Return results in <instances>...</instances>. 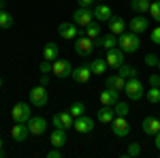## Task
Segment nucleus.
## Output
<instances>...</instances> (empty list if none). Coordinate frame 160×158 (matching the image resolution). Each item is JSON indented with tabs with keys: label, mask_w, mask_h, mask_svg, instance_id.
Listing matches in <instances>:
<instances>
[{
	"label": "nucleus",
	"mask_w": 160,
	"mask_h": 158,
	"mask_svg": "<svg viewBox=\"0 0 160 158\" xmlns=\"http://www.w3.org/2000/svg\"><path fill=\"white\" fill-rule=\"evenodd\" d=\"M118 47L126 51V54H135L137 49L141 47V41H139V34L137 32H122L120 37H118Z\"/></svg>",
	"instance_id": "f257e3e1"
},
{
	"label": "nucleus",
	"mask_w": 160,
	"mask_h": 158,
	"mask_svg": "<svg viewBox=\"0 0 160 158\" xmlns=\"http://www.w3.org/2000/svg\"><path fill=\"white\" fill-rule=\"evenodd\" d=\"M75 54L81 58H90L94 54V41L88 37H77L75 38Z\"/></svg>",
	"instance_id": "f03ea898"
},
{
	"label": "nucleus",
	"mask_w": 160,
	"mask_h": 158,
	"mask_svg": "<svg viewBox=\"0 0 160 158\" xmlns=\"http://www.w3.org/2000/svg\"><path fill=\"white\" fill-rule=\"evenodd\" d=\"M126 96L130 98V100H139V98H143V84H141V79L139 77H130V79H126Z\"/></svg>",
	"instance_id": "7ed1b4c3"
},
{
	"label": "nucleus",
	"mask_w": 160,
	"mask_h": 158,
	"mask_svg": "<svg viewBox=\"0 0 160 158\" xmlns=\"http://www.w3.org/2000/svg\"><path fill=\"white\" fill-rule=\"evenodd\" d=\"M105 60L109 64V69H120L124 62H126V51H122L120 47H113V49H107V56Z\"/></svg>",
	"instance_id": "20e7f679"
},
{
	"label": "nucleus",
	"mask_w": 160,
	"mask_h": 158,
	"mask_svg": "<svg viewBox=\"0 0 160 158\" xmlns=\"http://www.w3.org/2000/svg\"><path fill=\"white\" fill-rule=\"evenodd\" d=\"M92 19H94V13H92V9H88V7H79V9H75L73 22H75L77 26L88 28V26L92 24Z\"/></svg>",
	"instance_id": "39448f33"
},
{
	"label": "nucleus",
	"mask_w": 160,
	"mask_h": 158,
	"mask_svg": "<svg viewBox=\"0 0 160 158\" xmlns=\"http://www.w3.org/2000/svg\"><path fill=\"white\" fill-rule=\"evenodd\" d=\"M51 122H53V126H56V128H62V130H68V128H73L75 118L71 115V111H60V113H53V118H51Z\"/></svg>",
	"instance_id": "423d86ee"
},
{
	"label": "nucleus",
	"mask_w": 160,
	"mask_h": 158,
	"mask_svg": "<svg viewBox=\"0 0 160 158\" xmlns=\"http://www.w3.org/2000/svg\"><path fill=\"white\" fill-rule=\"evenodd\" d=\"M28 96H30V105H34V107H45L47 105V90H45V85L32 88L28 92Z\"/></svg>",
	"instance_id": "0eeeda50"
},
{
	"label": "nucleus",
	"mask_w": 160,
	"mask_h": 158,
	"mask_svg": "<svg viewBox=\"0 0 160 158\" xmlns=\"http://www.w3.org/2000/svg\"><path fill=\"white\" fill-rule=\"evenodd\" d=\"M11 118L15 122H28L30 118H32V109H30V105H26V103H17V105L11 109Z\"/></svg>",
	"instance_id": "6e6552de"
},
{
	"label": "nucleus",
	"mask_w": 160,
	"mask_h": 158,
	"mask_svg": "<svg viewBox=\"0 0 160 158\" xmlns=\"http://www.w3.org/2000/svg\"><path fill=\"white\" fill-rule=\"evenodd\" d=\"M28 135H30V128H28L26 122H15V124L11 126V139L13 141L24 143L26 139H28Z\"/></svg>",
	"instance_id": "1a4fd4ad"
},
{
	"label": "nucleus",
	"mask_w": 160,
	"mask_h": 158,
	"mask_svg": "<svg viewBox=\"0 0 160 158\" xmlns=\"http://www.w3.org/2000/svg\"><path fill=\"white\" fill-rule=\"evenodd\" d=\"M111 130H113V135H115V137H126V135L130 133V124H128V120H126V118L115 115V118H113V122H111Z\"/></svg>",
	"instance_id": "9d476101"
},
{
	"label": "nucleus",
	"mask_w": 160,
	"mask_h": 158,
	"mask_svg": "<svg viewBox=\"0 0 160 158\" xmlns=\"http://www.w3.org/2000/svg\"><path fill=\"white\" fill-rule=\"evenodd\" d=\"M73 128L77 130V133H81V135H86V133H92L94 130V120L90 118V115H79V118H75V124H73Z\"/></svg>",
	"instance_id": "9b49d317"
},
{
	"label": "nucleus",
	"mask_w": 160,
	"mask_h": 158,
	"mask_svg": "<svg viewBox=\"0 0 160 158\" xmlns=\"http://www.w3.org/2000/svg\"><path fill=\"white\" fill-rule=\"evenodd\" d=\"M58 34L62 38H66V41H75V38L79 37V30H77V24H71V22H62L58 26Z\"/></svg>",
	"instance_id": "f8f14e48"
},
{
	"label": "nucleus",
	"mask_w": 160,
	"mask_h": 158,
	"mask_svg": "<svg viewBox=\"0 0 160 158\" xmlns=\"http://www.w3.org/2000/svg\"><path fill=\"white\" fill-rule=\"evenodd\" d=\"M53 75H58L60 79H64V77H71L73 75V64L68 60H53V71H51Z\"/></svg>",
	"instance_id": "ddd939ff"
},
{
	"label": "nucleus",
	"mask_w": 160,
	"mask_h": 158,
	"mask_svg": "<svg viewBox=\"0 0 160 158\" xmlns=\"http://www.w3.org/2000/svg\"><path fill=\"white\" fill-rule=\"evenodd\" d=\"M128 28H130L132 32H137V34H141V32H145V30L149 28V22H148L145 15H139V13H137L135 17L128 22Z\"/></svg>",
	"instance_id": "4468645a"
},
{
	"label": "nucleus",
	"mask_w": 160,
	"mask_h": 158,
	"mask_svg": "<svg viewBox=\"0 0 160 158\" xmlns=\"http://www.w3.org/2000/svg\"><path fill=\"white\" fill-rule=\"evenodd\" d=\"M26 124H28V128H30V135H37V137L47 130V120L41 118V115H38V118H30Z\"/></svg>",
	"instance_id": "2eb2a0df"
},
{
	"label": "nucleus",
	"mask_w": 160,
	"mask_h": 158,
	"mask_svg": "<svg viewBox=\"0 0 160 158\" xmlns=\"http://www.w3.org/2000/svg\"><path fill=\"white\" fill-rule=\"evenodd\" d=\"M73 77L77 84H86V81H90V77H92V69H90V64H81V66H77V69H73Z\"/></svg>",
	"instance_id": "dca6fc26"
},
{
	"label": "nucleus",
	"mask_w": 160,
	"mask_h": 158,
	"mask_svg": "<svg viewBox=\"0 0 160 158\" xmlns=\"http://www.w3.org/2000/svg\"><path fill=\"white\" fill-rule=\"evenodd\" d=\"M92 13H94V19H96V22H109L111 17H113V15H111V7L109 4H102V2H100V4H94Z\"/></svg>",
	"instance_id": "f3484780"
},
{
	"label": "nucleus",
	"mask_w": 160,
	"mask_h": 158,
	"mask_svg": "<svg viewBox=\"0 0 160 158\" xmlns=\"http://www.w3.org/2000/svg\"><path fill=\"white\" fill-rule=\"evenodd\" d=\"M141 128H143L145 135H152V137H154V135L160 130V120L154 118V115H148V118H143V126H141Z\"/></svg>",
	"instance_id": "a211bd4d"
},
{
	"label": "nucleus",
	"mask_w": 160,
	"mask_h": 158,
	"mask_svg": "<svg viewBox=\"0 0 160 158\" xmlns=\"http://www.w3.org/2000/svg\"><path fill=\"white\" fill-rule=\"evenodd\" d=\"M105 84H107V88H113L118 92H124L126 90V79H124L122 75H109L105 79Z\"/></svg>",
	"instance_id": "6ab92c4d"
},
{
	"label": "nucleus",
	"mask_w": 160,
	"mask_h": 158,
	"mask_svg": "<svg viewBox=\"0 0 160 158\" xmlns=\"http://www.w3.org/2000/svg\"><path fill=\"white\" fill-rule=\"evenodd\" d=\"M118 96H120V92H118V90H113V88H107L105 92H100V105H111V107H113V105L120 100Z\"/></svg>",
	"instance_id": "aec40b11"
},
{
	"label": "nucleus",
	"mask_w": 160,
	"mask_h": 158,
	"mask_svg": "<svg viewBox=\"0 0 160 158\" xmlns=\"http://www.w3.org/2000/svg\"><path fill=\"white\" fill-rule=\"evenodd\" d=\"M66 141H68V137H66V130H62V128H56L49 137V143L53 147H64Z\"/></svg>",
	"instance_id": "412c9836"
},
{
	"label": "nucleus",
	"mask_w": 160,
	"mask_h": 158,
	"mask_svg": "<svg viewBox=\"0 0 160 158\" xmlns=\"http://www.w3.org/2000/svg\"><path fill=\"white\" fill-rule=\"evenodd\" d=\"M58 54H60V49H58V43H53V41H49V43H45V47H43V60H58Z\"/></svg>",
	"instance_id": "4be33fe9"
},
{
	"label": "nucleus",
	"mask_w": 160,
	"mask_h": 158,
	"mask_svg": "<svg viewBox=\"0 0 160 158\" xmlns=\"http://www.w3.org/2000/svg\"><path fill=\"white\" fill-rule=\"evenodd\" d=\"M96 118H98V122H102V124H111L113 118H115V111L111 109V105H102L98 109V113H96Z\"/></svg>",
	"instance_id": "5701e85b"
},
{
	"label": "nucleus",
	"mask_w": 160,
	"mask_h": 158,
	"mask_svg": "<svg viewBox=\"0 0 160 158\" xmlns=\"http://www.w3.org/2000/svg\"><path fill=\"white\" fill-rule=\"evenodd\" d=\"M90 69H92V75H105L107 69H109V64H107L105 58H94L90 62Z\"/></svg>",
	"instance_id": "b1692460"
},
{
	"label": "nucleus",
	"mask_w": 160,
	"mask_h": 158,
	"mask_svg": "<svg viewBox=\"0 0 160 158\" xmlns=\"http://www.w3.org/2000/svg\"><path fill=\"white\" fill-rule=\"evenodd\" d=\"M109 32L120 37L122 32H126V22H124L122 17H111L109 19Z\"/></svg>",
	"instance_id": "393cba45"
},
{
	"label": "nucleus",
	"mask_w": 160,
	"mask_h": 158,
	"mask_svg": "<svg viewBox=\"0 0 160 158\" xmlns=\"http://www.w3.org/2000/svg\"><path fill=\"white\" fill-rule=\"evenodd\" d=\"M149 0H132L130 2V9L135 13H139V15H145V13H149Z\"/></svg>",
	"instance_id": "a878e982"
},
{
	"label": "nucleus",
	"mask_w": 160,
	"mask_h": 158,
	"mask_svg": "<svg viewBox=\"0 0 160 158\" xmlns=\"http://www.w3.org/2000/svg\"><path fill=\"white\" fill-rule=\"evenodd\" d=\"M145 96H148L149 105H158L160 103V88L158 85H149V90L145 92Z\"/></svg>",
	"instance_id": "bb28decb"
},
{
	"label": "nucleus",
	"mask_w": 160,
	"mask_h": 158,
	"mask_svg": "<svg viewBox=\"0 0 160 158\" xmlns=\"http://www.w3.org/2000/svg\"><path fill=\"white\" fill-rule=\"evenodd\" d=\"M118 75H122L124 79H130V77H137V69H135V66H130V64H126V62H124L122 66L118 69Z\"/></svg>",
	"instance_id": "cd10ccee"
},
{
	"label": "nucleus",
	"mask_w": 160,
	"mask_h": 158,
	"mask_svg": "<svg viewBox=\"0 0 160 158\" xmlns=\"http://www.w3.org/2000/svg\"><path fill=\"white\" fill-rule=\"evenodd\" d=\"M11 26H13V15L2 9V11H0V28H2V30H9Z\"/></svg>",
	"instance_id": "c85d7f7f"
},
{
	"label": "nucleus",
	"mask_w": 160,
	"mask_h": 158,
	"mask_svg": "<svg viewBox=\"0 0 160 158\" xmlns=\"http://www.w3.org/2000/svg\"><path fill=\"white\" fill-rule=\"evenodd\" d=\"M100 38H102V47H105V49H113V47H118V34L109 32L107 37H100Z\"/></svg>",
	"instance_id": "c756f323"
},
{
	"label": "nucleus",
	"mask_w": 160,
	"mask_h": 158,
	"mask_svg": "<svg viewBox=\"0 0 160 158\" xmlns=\"http://www.w3.org/2000/svg\"><path fill=\"white\" fill-rule=\"evenodd\" d=\"M86 37L92 38V41L100 37V24H90V26H88V28H86Z\"/></svg>",
	"instance_id": "7c9ffc66"
},
{
	"label": "nucleus",
	"mask_w": 160,
	"mask_h": 158,
	"mask_svg": "<svg viewBox=\"0 0 160 158\" xmlns=\"http://www.w3.org/2000/svg\"><path fill=\"white\" fill-rule=\"evenodd\" d=\"M68 111H71V115H73V118H79V115H83V113H86V105H83V103H73V105L68 107Z\"/></svg>",
	"instance_id": "2f4dec72"
},
{
	"label": "nucleus",
	"mask_w": 160,
	"mask_h": 158,
	"mask_svg": "<svg viewBox=\"0 0 160 158\" xmlns=\"http://www.w3.org/2000/svg\"><path fill=\"white\" fill-rule=\"evenodd\" d=\"M113 107H115V109H113V111H115V115H122V118H126V115H128V111H130L128 103H122V100H118Z\"/></svg>",
	"instance_id": "473e14b6"
},
{
	"label": "nucleus",
	"mask_w": 160,
	"mask_h": 158,
	"mask_svg": "<svg viewBox=\"0 0 160 158\" xmlns=\"http://www.w3.org/2000/svg\"><path fill=\"white\" fill-rule=\"evenodd\" d=\"M149 15H152L154 22L160 24V0H154V2L149 4Z\"/></svg>",
	"instance_id": "72a5a7b5"
},
{
	"label": "nucleus",
	"mask_w": 160,
	"mask_h": 158,
	"mask_svg": "<svg viewBox=\"0 0 160 158\" xmlns=\"http://www.w3.org/2000/svg\"><path fill=\"white\" fill-rule=\"evenodd\" d=\"M139 154H141V143H130L126 147V156L128 158H137Z\"/></svg>",
	"instance_id": "f704fd0d"
},
{
	"label": "nucleus",
	"mask_w": 160,
	"mask_h": 158,
	"mask_svg": "<svg viewBox=\"0 0 160 158\" xmlns=\"http://www.w3.org/2000/svg\"><path fill=\"white\" fill-rule=\"evenodd\" d=\"M51 71H53V62H49V60H43V62H41V73L49 75Z\"/></svg>",
	"instance_id": "c9c22d12"
},
{
	"label": "nucleus",
	"mask_w": 160,
	"mask_h": 158,
	"mask_svg": "<svg viewBox=\"0 0 160 158\" xmlns=\"http://www.w3.org/2000/svg\"><path fill=\"white\" fill-rule=\"evenodd\" d=\"M145 64L148 66H158V56L156 54H148L145 56Z\"/></svg>",
	"instance_id": "e433bc0d"
},
{
	"label": "nucleus",
	"mask_w": 160,
	"mask_h": 158,
	"mask_svg": "<svg viewBox=\"0 0 160 158\" xmlns=\"http://www.w3.org/2000/svg\"><path fill=\"white\" fill-rule=\"evenodd\" d=\"M152 43H154V45H160V26L152 30Z\"/></svg>",
	"instance_id": "4c0bfd02"
},
{
	"label": "nucleus",
	"mask_w": 160,
	"mask_h": 158,
	"mask_svg": "<svg viewBox=\"0 0 160 158\" xmlns=\"http://www.w3.org/2000/svg\"><path fill=\"white\" fill-rule=\"evenodd\" d=\"M62 156V152H60V147H53L51 152H47V158H60Z\"/></svg>",
	"instance_id": "58836bf2"
},
{
	"label": "nucleus",
	"mask_w": 160,
	"mask_h": 158,
	"mask_svg": "<svg viewBox=\"0 0 160 158\" xmlns=\"http://www.w3.org/2000/svg\"><path fill=\"white\" fill-rule=\"evenodd\" d=\"M149 85H158L160 88V75H149Z\"/></svg>",
	"instance_id": "ea45409f"
},
{
	"label": "nucleus",
	"mask_w": 160,
	"mask_h": 158,
	"mask_svg": "<svg viewBox=\"0 0 160 158\" xmlns=\"http://www.w3.org/2000/svg\"><path fill=\"white\" fill-rule=\"evenodd\" d=\"M94 2L96 0H79V7H88L90 9V7H94Z\"/></svg>",
	"instance_id": "a19ab883"
},
{
	"label": "nucleus",
	"mask_w": 160,
	"mask_h": 158,
	"mask_svg": "<svg viewBox=\"0 0 160 158\" xmlns=\"http://www.w3.org/2000/svg\"><path fill=\"white\" fill-rule=\"evenodd\" d=\"M47 84H49V75L43 73V75H41V85H47Z\"/></svg>",
	"instance_id": "79ce46f5"
},
{
	"label": "nucleus",
	"mask_w": 160,
	"mask_h": 158,
	"mask_svg": "<svg viewBox=\"0 0 160 158\" xmlns=\"http://www.w3.org/2000/svg\"><path fill=\"white\" fill-rule=\"evenodd\" d=\"M154 143H156V147H158V152H160V130L154 135Z\"/></svg>",
	"instance_id": "37998d69"
},
{
	"label": "nucleus",
	"mask_w": 160,
	"mask_h": 158,
	"mask_svg": "<svg viewBox=\"0 0 160 158\" xmlns=\"http://www.w3.org/2000/svg\"><path fill=\"white\" fill-rule=\"evenodd\" d=\"M0 150H4V141L2 139H0Z\"/></svg>",
	"instance_id": "c03bdc74"
},
{
	"label": "nucleus",
	"mask_w": 160,
	"mask_h": 158,
	"mask_svg": "<svg viewBox=\"0 0 160 158\" xmlns=\"http://www.w3.org/2000/svg\"><path fill=\"white\" fill-rule=\"evenodd\" d=\"M2 7H4V0H0V11H2Z\"/></svg>",
	"instance_id": "a18cd8bd"
},
{
	"label": "nucleus",
	"mask_w": 160,
	"mask_h": 158,
	"mask_svg": "<svg viewBox=\"0 0 160 158\" xmlns=\"http://www.w3.org/2000/svg\"><path fill=\"white\" fill-rule=\"evenodd\" d=\"M2 154H4V150H0V158H2Z\"/></svg>",
	"instance_id": "49530a36"
},
{
	"label": "nucleus",
	"mask_w": 160,
	"mask_h": 158,
	"mask_svg": "<svg viewBox=\"0 0 160 158\" xmlns=\"http://www.w3.org/2000/svg\"><path fill=\"white\" fill-rule=\"evenodd\" d=\"M2 84H4V81H2V77H0V88H2Z\"/></svg>",
	"instance_id": "de8ad7c7"
},
{
	"label": "nucleus",
	"mask_w": 160,
	"mask_h": 158,
	"mask_svg": "<svg viewBox=\"0 0 160 158\" xmlns=\"http://www.w3.org/2000/svg\"><path fill=\"white\" fill-rule=\"evenodd\" d=\"M158 69H160V58H158Z\"/></svg>",
	"instance_id": "09e8293b"
},
{
	"label": "nucleus",
	"mask_w": 160,
	"mask_h": 158,
	"mask_svg": "<svg viewBox=\"0 0 160 158\" xmlns=\"http://www.w3.org/2000/svg\"><path fill=\"white\" fill-rule=\"evenodd\" d=\"M158 120H160V115H158Z\"/></svg>",
	"instance_id": "8fccbe9b"
}]
</instances>
